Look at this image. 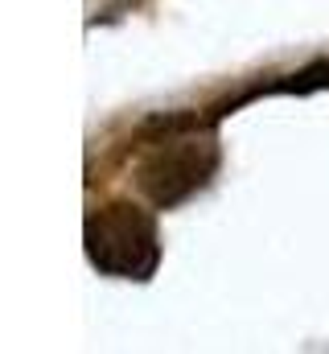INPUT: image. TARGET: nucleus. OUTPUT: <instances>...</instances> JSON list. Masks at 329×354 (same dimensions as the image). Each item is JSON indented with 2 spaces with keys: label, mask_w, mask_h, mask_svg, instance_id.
Wrapping results in <instances>:
<instances>
[{
  "label": "nucleus",
  "mask_w": 329,
  "mask_h": 354,
  "mask_svg": "<svg viewBox=\"0 0 329 354\" xmlns=\"http://www.w3.org/2000/svg\"><path fill=\"white\" fill-rule=\"evenodd\" d=\"M86 260L103 276L120 280H144L153 276L161 243H157V223L132 202H111L86 218Z\"/></svg>",
  "instance_id": "f257e3e1"
},
{
  "label": "nucleus",
  "mask_w": 329,
  "mask_h": 354,
  "mask_svg": "<svg viewBox=\"0 0 329 354\" xmlns=\"http://www.w3.org/2000/svg\"><path fill=\"white\" fill-rule=\"evenodd\" d=\"M218 165V149L210 136H169L161 140L136 169V185L153 206H177L198 194Z\"/></svg>",
  "instance_id": "f03ea898"
}]
</instances>
